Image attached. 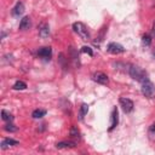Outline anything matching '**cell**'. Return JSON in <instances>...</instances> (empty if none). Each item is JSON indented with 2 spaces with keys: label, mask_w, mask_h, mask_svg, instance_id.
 <instances>
[{
  "label": "cell",
  "mask_w": 155,
  "mask_h": 155,
  "mask_svg": "<svg viewBox=\"0 0 155 155\" xmlns=\"http://www.w3.org/2000/svg\"><path fill=\"white\" fill-rule=\"evenodd\" d=\"M4 128H5V131H7V132H16V131H17V127H16L13 124H11V121H10L8 124H6Z\"/></svg>",
  "instance_id": "cell-20"
},
{
  "label": "cell",
  "mask_w": 155,
  "mask_h": 155,
  "mask_svg": "<svg viewBox=\"0 0 155 155\" xmlns=\"http://www.w3.org/2000/svg\"><path fill=\"white\" fill-rule=\"evenodd\" d=\"M87 111H88V105H87L86 103L81 104V107H80V113H79V119H80V120H82V119H84V116L87 114Z\"/></svg>",
  "instance_id": "cell-14"
},
{
  "label": "cell",
  "mask_w": 155,
  "mask_h": 155,
  "mask_svg": "<svg viewBox=\"0 0 155 155\" xmlns=\"http://www.w3.org/2000/svg\"><path fill=\"white\" fill-rule=\"evenodd\" d=\"M30 25H31V22H30V18L28 16L23 17L21 19V22H19V29L21 30H27V29L30 28Z\"/></svg>",
  "instance_id": "cell-9"
},
{
  "label": "cell",
  "mask_w": 155,
  "mask_h": 155,
  "mask_svg": "<svg viewBox=\"0 0 155 155\" xmlns=\"http://www.w3.org/2000/svg\"><path fill=\"white\" fill-rule=\"evenodd\" d=\"M13 88L15 90H24V88H27V84L23 81H16L13 85Z\"/></svg>",
  "instance_id": "cell-18"
},
{
  "label": "cell",
  "mask_w": 155,
  "mask_h": 155,
  "mask_svg": "<svg viewBox=\"0 0 155 155\" xmlns=\"http://www.w3.org/2000/svg\"><path fill=\"white\" fill-rule=\"evenodd\" d=\"M120 105H121V108H122V110L125 113H131L133 110V107H134L133 102L130 98H126V97H121L120 98Z\"/></svg>",
  "instance_id": "cell-4"
},
{
  "label": "cell",
  "mask_w": 155,
  "mask_h": 155,
  "mask_svg": "<svg viewBox=\"0 0 155 155\" xmlns=\"http://www.w3.org/2000/svg\"><path fill=\"white\" fill-rule=\"evenodd\" d=\"M1 117L4 121H12L13 120V116L7 110H1Z\"/></svg>",
  "instance_id": "cell-17"
},
{
  "label": "cell",
  "mask_w": 155,
  "mask_h": 155,
  "mask_svg": "<svg viewBox=\"0 0 155 155\" xmlns=\"http://www.w3.org/2000/svg\"><path fill=\"white\" fill-rule=\"evenodd\" d=\"M38 54H39L40 57H42V58H46V59L48 58V59H50V57H51V54H52V48H51L50 46L41 47V48H39Z\"/></svg>",
  "instance_id": "cell-7"
},
{
  "label": "cell",
  "mask_w": 155,
  "mask_h": 155,
  "mask_svg": "<svg viewBox=\"0 0 155 155\" xmlns=\"http://www.w3.org/2000/svg\"><path fill=\"white\" fill-rule=\"evenodd\" d=\"M59 58H58V61H59V63H61V65H62V68L63 69H65L67 68V65H65V58H64V54L63 53H59V56H58Z\"/></svg>",
  "instance_id": "cell-22"
},
{
  "label": "cell",
  "mask_w": 155,
  "mask_h": 155,
  "mask_svg": "<svg viewBox=\"0 0 155 155\" xmlns=\"http://www.w3.org/2000/svg\"><path fill=\"white\" fill-rule=\"evenodd\" d=\"M81 51H82V52H85V53H87L88 56H93V52H92V50H91L88 46H84Z\"/></svg>",
  "instance_id": "cell-24"
},
{
  "label": "cell",
  "mask_w": 155,
  "mask_h": 155,
  "mask_svg": "<svg viewBox=\"0 0 155 155\" xmlns=\"http://www.w3.org/2000/svg\"><path fill=\"white\" fill-rule=\"evenodd\" d=\"M128 74L133 79V80H137L139 82H142L144 79H147V73L138 65H131L130 67V70H128Z\"/></svg>",
  "instance_id": "cell-1"
},
{
  "label": "cell",
  "mask_w": 155,
  "mask_h": 155,
  "mask_svg": "<svg viewBox=\"0 0 155 155\" xmlns=\"http://www.w3.org/2000/svg\"><path fill=\"white\" fill-rule=\"evenodd\" d=\"M153 57L155 58V47H154V50H153Z\"/></svg>",
  "instance_id": "cell-26"
},
{
  "label": "cell",
  "mask_w": 155,
  "mask_h": 155,
  "mask_svg": "<svg viewBox=\"0 0 155 155\" xmlns=\"http://www.w3.org/2000/svg\"><path fill=\"white\" fill-rule=\"evenodd\" d=\"M69 54H70V57H71L74 64H75V65H79L80 63H79V54H78V51H76L74 47H71V46L69 47Z\"/></svg>",
  "instance_id": "cell-12"
},
{
  "label": "cell",
  "mask_w": 155,
  "mask_h": 155,
  "mask_svg": "<svg viewBox=\"0 0 155 155\" xmlns=\"http://www.w3.org/2000/svg\"><path fill=\"white\" fill-rule=\"evenodd\" d=\"M56 147L58 149H62V148H74L75 143H73V142H59V143L56 144Z\"/></svg>",
  "instance_id": "cell-15"
},
{
  "label": "cell",
  "mask_w": 155,
  "mask_h": 155,
  "mask_svg": "<svg viewBox=\"0 0 155 155\" xmlns=\"http://www.w3.org/2000/svg\"><path fill=\"white\" fill-rule=\"evenodd\" d=\"M45 115H46V110H44V109H36V110H34L33 114H31V116H33L34 119H40V117H42V116H45Z\"/></svg>",
  "instance_id": "cell-16"
},
{
  "label": "cell",
  "mask_w": 155,
  "mask_h": 155,
  "mask_svg": "<svg viewBox=\"0 0 155 155\" xmlns=\"http://www.w3.org/2000/svg\"><path fill=\"white\" fill-rule=\"evenodd\" d=\"M24 12V5L22 2H17L16 6L12 8V15L13 16H21Z\"/></svg>",
  "instance_id": "cell-11"
},
{
  "label": "cell",
  "mask_w": 155,
  "mask_h": 155,
  "mask_svg": "<svg viewBox=\"0 0 155 155\" xmlns=\"http://www.w3.org/2000/svg\"><path fill=\"white\" fill-rule=\"evenodd\" d=\"M39 35L41 38H44V39L50 35V27H48V24H46V23H41L40 24V27H39Z\"/></svg>",
  "instance_id": "cell-8"
},
{
  "label": "cell",
  "mask_w": 155,
  "mask_h": 155,
  "mask_svg": "<svg viewBox=\"0 0 155 155\" xmlns=\"http://www.w3.org/2000/svg\"><path fill=\"white\" fill-rule=\"evenodd\" d=\"M108 51L110 53H113V54H117V53H122L125 51V48L117 42H110L108 45Z\"/></svg>",
  "instance_id": "cell-6"
},
{
  "label": "cell",
  "mask_w": 155,
  "mask_h": 155,
  "mask_svg": "<svg viewBox=\"0 0 155 155\" xmlns=\"http://www.w3.org/2000/svg\"><path fill=\"white\" fill-rule=\"evenodd\" d=\"M70 136L71 137H79L80 136V132H79V130H78L76 126H71V128H70Z\"/></svg>",
  "instance_id": "cell-21"
},
{
  "label": "cell",
  "mask_w": 155,
  "mask_h": 155,
  "mask_svg": "<svg viewBox=\"0 0 155 155\" xmlns=\"http://www.w3.org/2000/svg\"><path fill=\"white\" fill-rule=\"evenodd\" d=\"M142 42H143V45L149 46V45L151 44V36H150L149 34H144L143 38H142Z\"/></svg>",
  "instance_id": "cell-19"
},
{
  "label": "cell",
  "mask_w": 155,
  "mask_h": 155,
  "mask_svg": "<svg viewBox=\"0 0 155 155\" xmlns=\"http://www.w3.org/2000/svg\"><path fill=\"white\" fill-rule=\"evenodd\" d=\"M119 114H117V109L114 108L113 109V113H111V124H110V127H109V131H111L116 125H117V121H119Z\"/></svg>",
  "instance_id": "cell-10"
},
{
  "label": "cell",
  "mask_w": 155,
  "mask_h": 155,
  "mask_svg": "<svg viewBox=\"0 0 155 155\" xmlns=\"http://www.w3.org/2000/svg\"><path fill=\"white\" fill-rule=\"evenodd\" d=\"M73 29H74V31H75L82 40H88V39H90V33H88V30H87V28L85 27L84 23H81V22H75V23L73 24Z\"/></svg>",
  "instance_id": "cell-3"
},
{
  "label": "cell",
  "mask_w": 155,
  "mask_h": 155,
  "mask_svg": "<svg viewBox=\"0 0 155 155\" xmlns=\"http://www.w3.org/2000/svg\"><path fill=\"white\" fill-rule=\"evenodd\" d=\"M17 144H18L17 140L11 139V138H6V139H4V140L1 142V148H2V149H6V148H8V147H11V145H17Z\"/></svg>",
  "instance_id": "cell-13"
},
{
  "label": "cell",
  "mask_w": 155,
  "mask_h": 155,
  "mask_svg": "<svg viewBox=\"0 0 155 155\" xmlns=\"http://www.w3.org/2000/svg\"><path fill=\"white\" fill-rule=\"evenodd\" d=\"M140 84H142V87H140L142 93H143L145 97H148V98H153V97L155 96V85H154L148 78L144 79Z\"/></svg>",
  "instance_id": "cell-2"
},
{
  "label": "cell",
  "mask_w": 155,
  "mask_h": 155,
  "mask_svg": "<svg viewBox=\"0 0 155 155\" xmlns=\"http://www.w3.org/2000/svg\"><path fill=\"white\" fill-rule=\"evenodd\" d=\"M151 35H153V36H155V21H154V23H153V28H151Z\"/></svg>",
  "instance_id": "cell-25"
},
{
  "label": "cell",
  "mask_w": 155,
  "mask_h": 155,
  "mask_svg": "<svg viewBox=\"0 0 155 155\" xmlns=\"http://www.w3.org/2000/svg\"><path fill=\"white\" fill-rule=\"evenodd\" d=\"M92 79H93L96 82L102 84V85H107L108 81H109L108 76H107L104 73H102V71H97V73H94L93 76H92Z\"/></svg>",
  "instance_id": "cell-5"
},
{
  "label": "cell",
  "mask_w": 155,
  "mask_h": 155,
  "mask_svg": "<svg viewBox=\"0 0 155 155\" xmlns=\"http://www.w3.org/2000/svg\"><path fill=\"white\" fill-rule=\"evenodd\" d=\"M148 133H149V137H150V138H154V137H155V122L151 124V126L149 127Z\"/></svg>",
  "instance_id": "cell-23"
}]
</instances>
